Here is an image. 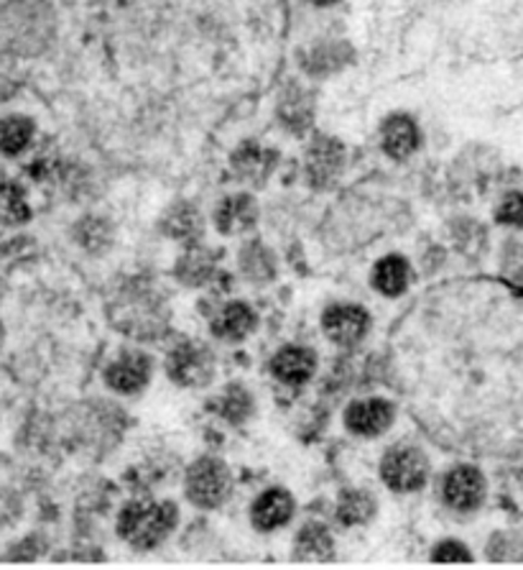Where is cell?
Instances as JSON below:
<instances>
[{
  "instance_id": "cell-10",
  "label": "cell",
  "mask_w": 523,
  "mask_h": 570,
  "mask_svg": "<svg viewBox=\"0 0 523 570\" xmlns=\"http://www.w3.org/2000/svg\"><path fill=\"white\" fill-rule=\"evenodd\" d=\"M316 358L312 350L301 348V346H286L284 350H278L271 361V371H274L276 379H282L284 384L299 386L304 384L309 376L314 374Z\"/></svg>"
},
{
  "instance_id": "cell-9",
  "label": "cell",
  "mask_w": 523,
  "mask_h": 570,
  "mask_svg": "<svg viewBox=\"0 0 523 570\" xmlns=\"http://www.w3.org/2000/svg\"><path fill=\"white\" fill-rule=\"evenodd\" d=\"M419 141H422L419 126L414 123V119H409V115L396 113L383 123L381 144H383V151H386L390 159L411 157V153L419 149Z\"/></svg>"
},
{
  "instance_id": "cell-7",
  "label": "cell",
  "mask_w": 523,
  "mask_h": 570,
  "mask_svg": "<svg viewBox=\"0 0 523 570\" xmlns=\"http://www.w3.org/2000/svg\"><path fill=\"white\" fill-rule=\"evenodd\" d=\"M345 422H348V428L356 435H381L386 433L390 422H394V407H390L386 399L356 401V405H350Z\"/></svg>"
},
{
  "instance_id": "cell-1",
  "label": "cell",
  "mask_w": 523,
  "mask_h": 570,
  "mask_svg": "<svg viewBox=\"0 0 523 570\" xmlns=\"http://www.w3.org/2000/svg\"><path fill=\"white\" fill-rule=\"evenodd\" d=\"M176 520H179V515H176L174 504L141 499L125 504L121 517H117V530H121V537L128 540L134 547L149 550L169 537Z\"/></svg>"
},
{
  "instance_id": "cell-14",
  "label": "cell",
  "mask_w": 523,
  "mask_h": 570,
  "mask_svg": "<svg viewBox=\"0 0 523 570\" xmlns=\"http://www.w3.org/2000/svg\"><path fill=\"white\" fill-rule=\"evenodd\" d=\"M253 325H256V312L250 310L246 302H231L217 312L215 323H212V331L225 340H240L253 331Z\"/></svg>"
},
{
  "instance_id": "cell-2",
  "label": "cell",
  "mask_w": 523,
  "mask_h": 570,
  "mask_svg": "<svg viewBox=\"0 0 523 570\" xmlns=\"http://www.w3.org/2000/svg\"><path fill=\"white\" fill-rule=\"evenodd\" d=\"M187 494L197 507H220L231 494V471L223 460L202 458L187 473Z\"/></svg>"
},
{
  "instance_id": "cell-22",
  "label": "cell",
  "mask_w": 523,
  "mask_h": 570,
  "mask_svg": "<svg viewBox=\"0 0 523 570\" xmlns=\"http://www.w3.org/2000/svg\"><path fill=\"white\" fill-rule=\"evenodd\" d=\"M498 221L506 225H521V195L519 193H511L503 202H500Z\"/></svg>"
},
{
  "instance_id": "cell-19",
  "label": "cell",
  "mask_w": 523,
  "mask_h": 570,
  "mask_svg": "<svg viewBox=\"0 0 523 570\" xmlns=\"http://www.w3.org/2000/svg\"><path fill=\"white\" fill-rule=\"evenodd\" d=\"M373 511V499L365 492H358V488H348V492L340 496V504H337V517H340L345 524H363L371 520Z\"/></svg>"
},
{
  "instance_id": "cell-5",
  "label": "cell",
  "mask_w": 523,
  "mask_h": 570,
  "mask_svg": "<svg viewBox=\"0 0 523 570\" xmlns=\"http://www.w3.org/2000/svg\"><path fill=\"white\" fill-rule=\"evenodd\" d=\"M322 325L327 338L337 343V346H352V343H358L365 335L371 318L358 305H333L324 312Z\"/></svg>"
},
{
  "instance_id": "cell-15",
  "label": "cell",
  "mask_w": 523,
  "mask_h": 570,
  "mask_svg": "<svg viewBox=\"0 0 523 570\" xmlns=\"http://www.w3.org/2000/svg\"><path fill=\"white\" fill-rule=\"evenodd\" d=\"M409 261L401 256H386L373 269V284L383 295L396 297L409 287Z\"/></svg>"
},
{
  "instance_id": "cell-13",
  "label": "cell",
  "mask_w": 523,
  "mask_h": 570,
  "mask_svg": "<svg viewBox=\"0 0 523 570\" xmlns=\"http://www.w3.org/2000/svg\"><path fill=\"white\" fill-rule=\"evenodd\" d=\"M343 166V146L333 141V138H316L312 149L307 153V170L309 177L316 185L333 179Z\"/></svg>"
},
{
  "instance_id": "cell-16",
  "label": "cell",
  "mask_w": 523,
  "mask_h": 570,
  "mask_svg": "<svg viewBox=\"0 0 523 570\" xmlns=\"http://www.w3.org/2000/svg\"><path fill=\"white\" fill-rule=\"evenodd\" d=\"M34 138V121L26 115H9L0 121V151L5 157H16L32 144Z\"/></svg>"
},
{
  "instance_id": "cell-23",
  "label": "cell",
  "mask_w": 523,
  "mask_h": 570,
  "mask_svg": "<svg viewBox=\"0 0 523 570\" xmlns=\"http://www.w3.org/2000/svg\"><path fill=\"white\" fill-rule=\"evenodd\" d=\"M309 3H314V5H333V3H337V0H309Z\"/></svg>"
},
{
  "instance_id": "cell-18",
  "label": "cell",
  "mask_w": 523,
  "mask_h": 570,
  "mask_svg": "<svg viewBox=\"0 0 523 570\" xmlns=\"http://www.w3.org/2000/svg\"><path fill=\"white\" fill-rule=\"evenodd\" d=\"M297 555L307 560H320L333 555V537L322 524H307L297 537Z\"/></svg>"
},
{
  "instance_id": "cell-20",
  "label": "cell",
  "mask_w": 523,
  "mask_h": 570,
  "mask_svg": "<svg viewBox=\"0 0 523 570\" xmlns=\"http://www.w3.org/2000/svg\"><path fill=\"white\" fill-rule=\"evenodd\" d=\"M200 225H202L200 213H195L189 205H176V208L172 210V213H169V218L164 221L166 233L174 238L195 236V233H200Z\"/></svg>"
},
{
  "instance_id": "cell-12",
  "label": "cell",
  "mask_w": 523,
  "mask_h": 570,
  "mask_svg": "<svg viewBox=\"0 0 523 570\" xmlns=\"http://www.w3.org/2000/svg\"><path fill=\"white\" fill-rule=\"evenodd\" d=\"M256 218H258V208L253 197L248 195L225 197L215 210V223L223 233H240L253 228Z\"/></svg>"
},
{
  "instance_id": "cell-6",
  "label": "cell",
  "mask_w": 523,
  "mask_h": 570,
  "mask_svg": "<svg viewBox=\"0 0 523 570\" xmlns=\"http://www.w3.org/2000/svg\"><path fill=\"white\" fill-rule=\"evenodd\" d=\"M483 496L485 479L481 476V471L473 469V466H457V469L449 471V476L445 479V499L449 507L470 511L483 501Z\"/></svg>"
},
{
  "instance_id": "cell-4",
  "label": "cell",
  "mask_w": 523,
  "mask_h": 570,
  "mask_svg": "<svg viewBox=\"0 0 523 570\" xmlns=\"http://www.w3.org/2000/svg\"><path fill=\"white\" fill-rule=\"evenodd\" d=\"M169 376L182 386H202L212 379L215 371V356L202 343H184L169 356Z\"/></svg>"
},
{
  "instance_id": "cell-17",
  "label": "cell",
  "mask_w": 523,
  "mask_h": 570,
  "mask_svg": "<svg viewBox=\"0 0 523 570\" xmlns=\"http://www.w3.org/2000/svg\"><path fill=\"white\" fill-rule=\"evenodd\" d=\"M32 218L24 189L13 185V182H0V223L18 225Z\"/></svg>"
},
{
  "instance_id": "cell-3",
  "label": "cell",
  "mask_w": 523,
  "mask_h": 570,
  "mask_svg": "<svg viewBox=\"0 0 523 570\" xmlns=\"http://www.w3.org/2000/svg\"><path fill=\"white\" fill-rule=\"evenodd\" d=\"M429 463L416 448H394L381 463V476L394 492H416L424 486Z\"/></svg>"
},
{
  "instance_id": "cell-21",
  "label": "cell",
  "mask_w": 523,
  "mask_h": 570,
  "mask_svg": "<svg viewBox=\"0 0 523 570\" xmlns=\"http://www.w3.org/2000/svg\"><path fill=\"white\" fill-rule=\"evenodd\" d=\"M434 560H437V562H462V560H470V553L462 543L445 540V543H439L437 547H434Z\"/></svg>"
},
{
  "instance_id": "cell-11",
  "label": "cell",
  "mask_w": 523,
  "mask_h": 570,
  "mask_svg": "<svg viewBox=\"0 0 523 570\" xmlns=\"http://www.w3.org/2000/svg\"><path fill=\"white\" fill-rule=\"evenodd\" d=\"M294 501L284 488H269L266 494H261L253 504V524L258 530L271 532L276 528H284L291 520Z\"/></svg>"
},
{
  "instance_id": "cell-8",
  "label": "cell",
  "mask_w": 523,
  "mask_h": 570,
  "mask_svg": "<svg viewBox=\"0 0 523 570\" xmlns=\"http://www.w3.org/2000/svg\"><path fill=\"white\" fill-rule=\"evenodd\" d=\"M151 376V361L144 354H123L115 358L105 371L108 384L121 394H134L144 389Z\"/></svg>"
}]
</instances>
